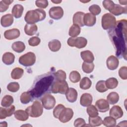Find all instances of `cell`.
<instances>
[{"label": "cell", "instance_id": "obj_1", "mask_svg": "<svg viewBox=\"0 0 127 127\" xmlns=\"http://www.w3.org/2000/svg\"><path fill=\"white\" fill-rule=\"evenodd\" d=\"M114 28H115V32L112 34L113 36L112 40L116 47L118 56L119 57L121 55L124 56V53L126 55L127 20L122 19L118 21Z\"/></svg>", "mask_w": 127, "mask_h": 127}, {"label": "cell", "instance_id": "obj_2", "mask_svg": "<svg viewBox=\"0 0 127 127\" xmlns=\"http://www.w3.org/2000/svg\"><path fill=\"white\" fill-rule=\"evenodd\" d=\"M46 16L45 11L40 8H37L28 11L25 14L24 19L27 24H35L38 21L44 20Z\"/></svg>", "mask_w": 127, "mask_h": 127}, {"label": "cell", "instance_id": "obj_3", "mask_svg": "<svg viewBox=\"0 0 127 127\" xmlns=\"http://www.w3.org/2000/svg\"><path fill=\"white\" fill-rule=\"evenodd\" d=\"M25 111L32 118H37L42 115L43 112V105L39 101H35L33 104L27 108Z\"/></svg>", "mask_w": 127, "mask_h": 127}, {"label": "cell", "instance_id": "obj_4", "mask_svg": "<svg viewBox=\"0 0 127 127\" xmlns=\"http://www.w3.org/2000/svg\"><path fill=\"white\" fill-rule=\"evenodd\" d=\"M116 23L117 22L115 17L111 13H105L102 17V27L105 30L114 28L116 26Z\"/></svg>", "mask_w": 127, "mask_h": 127}, {"label": "cell", "instance_id": "obj_5", "mask_svg": "<svg viewBox=\"0 0 127 127\" xmlns=\"http://www.w3.org/2000/svg\"><path fill=\"white\" fill-rule=\"evenodd\" d=\"M68 89V85L65 80H56L51 86V92L53 93H61L65 94Z\"/></svg>", "mask_w": 127, "mask_h": 127}, {"label": "cell", "instance_id": "obj_6", "mask_svg": "<svg viewBox=\"0 0 127 127\" xmlns=\"http://www.w3.org/2000/svg\"><path fill=\"white\" fill-rule=\"evenodd\" d=\"M19 63L25 66L33 65L36 62V56L32 52H28L19 58Z\"/></svg>", "mask_w": 127, "mask_h": 127}, {"label": "cell", "instance_id": "obj_7", "mask_svg": "<svg viewBox=\"0 0 127 127\" xmlns=\"http://www.w3.org/2000/svg\"><path fill=\"white\" fill-rule=\"evenodd\" d=\"M67 43L70 47H75L77 48L81 49L86 46L87 40L86 38L82 37H70L67 40Z\"/></svg>", "mask_w": 127, "mask_h": 127}, {"label": "cell", "instance_id": "obj_8", "mask_svg": "<svg viewBox=\"0 0 127 127\" xmlns=\"http://www.w3.org/2000/svg\"><path fill=\"white\" fill-rule=\"evenodd\" d=\"M43 107L47 110L53 109L56 104L55 97L50 94H46L41 99Z\"/></svg>", "mask_w": 127, "mask_h": 127}, {"label": "cell", "instance_id": "obj_9", "mask_svg": "<svg viewBox=\"0 0 127 127\" xmlns=\"http://www.w3.org/2000/svg\"><path fill=\"white\" fill-rule=\"evenodd\" d=\"M73 110L69 108H65L60 114L58 119L61 122L65 123L69 121L73 117Z\"/></svg>", "mask_w": 127, "mask_h": 127}, {"label": "cell", "instance_id": "obj_10", "mask_svg": "<svg viewBox=\"0 0 127 127\" xmlns=\"http://www.w3.org/2000/svg\"><path fill=\"white\" fill-rule=\"evenodd\" d=\"M49 14L52 19L59 20L63 16L64 10L61 6H54L50 9Z\"/></svg>", "mask_w": 127, "mask_h": 127}, {"label": "cell", "instance_id": "obj_11", "mask_svg": "<svg viewBox=\"0 0 127 127\" xmlns=\"http://www.w3.org/2000/svg\"><path fill=\"white\" fill-rule=\"evenodd\" d=\"M95 106L98 111L101 113H105L109 110V104L108 101L104 99L97 100L95 103Z\"/></svg>", "mask_w": 127, "mask_h": 127}, {"label": "cell", "instance_id": "obj_12", "mask_svg": "<svg viewBox=\"0 0 127 127\" xmlns=\"http://www.w3.org/2000/svg\"><path fill=\"white\" fill-rule=\"evenodd\" d=\"M15 111V106L11 105L8 107L0 108V119H4L7 117L11 116Z\"/></svg>", "mask_w": 127, "mask_h": 127}, {"label": "cell", "instance_id": "obj_13", "mask_svg": "<svg viewBox=\"0 0 127 127\" xmlns=\"http://www.w3.org/2000/svg\"><path fill=\"white\" fill-rule=\"evenodd\" d=\"M119 64L118 59L114 56H110L106 61L107 67L110 70H115L117 68Z\"/></svg>", "mask_w": 127, "mask_h": 127}, {"label": "cell", "instance_id": "obj_14", "mask_svg": "<svg viewBox=\"0 0 127 127\" xmlns=\"http://www.w3.org/2000/svg\"><path fill=\"white\" fill-rule=\"evenodd\" d=\"M20 33L18 29L14 28L6 30L4 33V36L5 39L11 40L18 38Z\"/></svg>", "mask_w": 127, "mask_h": 127}, {"label": "cell", "instance_id": "obj_15", "mask_svg": "<svg viewBox=\"0 0 127 127\" xmlns=\"http://www.w3.org/2000/svg\"><path fill=\"white\" fill-rule=\"evenodd\" d=\"M124 113L122 108L119 106H114L110 109L109 115L115 119L121 118L123 116Z\"/></svg>", "mask_w": 127, "mask_h": 127}, {"label": "cell", "instance_id": "obj_16", "mask_svg": "<svg viewBox=\"0 0 127 127\" xmlns=\"http://www.w3.org/2000/svg\"><path fill=\"white\" fill-rule=\"evenodd\" d=\"M84 13L81 11L76 12L73 16V23L78 25V26L82 27L84 25Z\"/></svg>", "mask_w": 127, "mask_h": 127}, {"label": "cell", "instance_id": "obj_17", "mask_svg": "<svg viewBox=\"0 0 127 127\" xmlns=\"http://www.w3.org/2000/svg\"><path fill=\"white\" fill-rule=\"evenodd\" d=\"M84 25L87 26H93L96 22V17L91 13H86L84 14Z\"/></svg>", "mask_w": 127, "mask_h": 127}, {"label": "cell", "instance_id": "obj_18", "mask_svg": "<svg viewBox=\"0 0 127 127\" xmlns=\"http://www.w3.org/2000/svg\"><path fill=\"white\" fill-rule=\"evenodd\" d=\"M92 100L93 98L92 95L89 93H85L81 95L80 99V103L83 107H88L91 104Z\"/></svg>", "mask_w": 127, "mask_h": 127}, {"label": "cell", "instance_id": "obj_19", "mask_svg": "<svg viewBox=\"0 0 127 127\" xmlns=\"http://www.w3.org/2000/svg\"><path fill=\"white\" fill-rule=\"evenodd\" d=\"M13 22V17L11 14H6L3 15L0 19V23L2 26L7 27L12 24Z\"/></svg>", "mask_w": 127, "mask_h": 127}, {"label": "cell", "instance_id": "obj_20", "mask_svg": "<svg viewBox=\"0 0 127 127\" xmlns=\"http://www.w3.org/2000/svg\"><path fill=\"white\" fill-rule=\"evenodd\" d=\"M65 96L68 101L70 103H73L77 100V92L74 88H69L65 93Z\"/></svg>", "mask_w": 127, "mask_h": 127}, {"label": "cell", "instance_id": "obj_21", "mask_svg": "<svg viewBox=\"0 0 127 127\" xmlns=\"http://www.w3.org/2000/svg\"><path fill=\"white\" fill-rule=\"evenodd\" d=\"M80 56L84 62L91 63H93L94 60V57L93 53L89 50L81 52L80 53Z\"/></svg>", "mask_w": 127, "mask_h": 127}, {"label": "cell", "instance_id": "obj_22", "mask_svg": "<svg viewBox=\"0 0 127 127\" xmlns=\"http://www.w3.org/2000/svg\"><path fill=\"white\" fill-rule=\"evenodd\" d=\"M109 11L113 14L116 16H118L123 13H127V7H124L119 4H115L113 8Z\"/></svg>", "mask_w": 127, "mask_h": 127}, {"label": "cell", "instance_id": "obj_23", "mask_svg": "<svg viewBox=\"0 0 127 127\" xmlns=\"http://www.w3.org/2000/svg\"><path fill=\"white\" fill-rule=\"evenodd\" d=\"M38 30V27L35 24H26L24 27V31L26 34L33 36L35 34Z\"/></svg>", "mask_w": 127, "mask_h": 127}, {"label": "cell", "instance_id": "obj_24", "mask_svg": "<svg viewBox=\"0 0 127 127\" xmlns=\"http://www.w3.org/2000/svg\"><path fill=\"white\" fill-rule=\"evenodd\" d=\"M14 117L17 120L21 121H25L29 118V114L26 111L22 110H18L14 113Z\"/></svg>", "mask_w": 127, "mask_h": 127}, {"label": "cell", "instance_id": "obj_25", "mask_svg": "<svg viewBox=\"0 0 127 127\" xmlns=\"http://www.w3.org/2000/svg\"><path fill=\"white\" fill-rule=\"evenodd\" d=\"M15 56L13 54L10 52L5 53L2 57L3 63L6 65H10L14 62Z\"/></svg>", "mask_w": 127, "mask_h": 127}, {"label": "cell", "instance_id": "obj_26", "mask_svg": "<svg viewBox=\"0 0 127 127\" xmlns=\"http://www.w3.org/2000/svg\"><path fill=\"white\" fill-rule=\"evenodd\" d=\"M24 8L21 4H15L13 6L12 9V14L13 16L16 18H19L21 17Z\"/></svg>", "mask_w": 127, "mask_h": 127}, {"label": "cell", "instance_id": "obj_27", "mask_svg": "<svg viewBox=\"0 0 127 127\" xmlns=\"http://www.w3.org/2000/svg\"><path fill=\"white\" fill-rule=\"evenodd\" d=\"M48 47L51 51L56 52L61 49V43L58 40L54 39L49 42Z\"/></svg>", "mask_w": 127, "mask_h": 127}, {"label": "cell", "instance_id": "obj_28", "mask_svg": "<svg viewBox=\"0 0 127 127\" xmlns=\"http://www.w3.org/2000/svg\"><path fill=\"white\" fill-rule=\"evenodd\" d=\"M12 50L18 53L23 52L25 49V45L21 41H16L14 42L12 45Z\"/></svg>", "mask_w": 127, "mask_h": 127}, {"label": "cell", "instance_id": "obj_29", "mask_svg": "<svg viewBox=\"0 0 127 127\" xmlns=\"http://www.w3.org/2000/svg\"><path fill=\"white\" fill-rule=\"evenodd\" d=\"M107 101L109 103L112 105L118 103L119 100V95L115 92H112L110 93L107 97Z\"/></svg>", "mask_w": 127, "mask_h": 127}, {"label": "cell", "instance_id": "obj_30", "mask_svg": "<svg viewBox=\"0 0 127 127\" xmlns=\"http://www.w3.org/2000/svg\"><path fill=\"white\" fill-rule=\"evenodd\" d=\"M103 120L98 116L94 117H89V125L91 127H97L102 124Z\"/></svg>", "mask_w": 127, "mask_h": 127}, {"label": "cell", "instance_id": "obj_31", "mask_svg": "<svg viewBox=\"0 0 127 127\" xmlns=\"http://www.w3.org/2000/svg\"><path fill=\"white\" fill-rule=\"evenodd\" d=\"M24 70L22 68L20 67L14 68L11 72V77L13 79H20L23 75Z\"/></svg>", "mask_w": 127, "mask_h": 127}, {"label": "cell", "instance_id": "obj_32", "mask_svg": "<svg viewBox=\"0 0 127 127\" xmlns=\"http://www.w3.org/2000/svg\"><path fill=\"white\" fill-rule=\"evenodd\" d=\"M105 84L108 89H114L117 87L118 81L116 78L111 77L105 81Z\"/></svg>", "mask_w": 127, "mask_h": 127}, {"label": "cell", "instance_id": "obj_33", "mask_svg": "<svg viewBox=\"0 0 127 127\" xmlns=\"http://www.w3.org/2000/svg\"><path fill=\"white\" fill-rule=\"evenodd\" d=\"M92 85V82L91 80L87 77H83L80 82V87L83 90H86L90 88Z\"/></svg>", "mask_w": 127, "mask_h": 127}, {"label": "cell", "instance_id": "obj_34", "mask_svg": "<svg viewBox=\"0 0 127 127\" xmlns=\"http://www.w3.org/2000/svg\"><path fill=\"white\" fill-rule=\"evenodd\" d=\"M32 93L31 91L24 92L20 96V101L22 104H26L30 102L32 99Z\"/></svg>", "mask_w": 127, "mask_h": 127}, {"label": "cell", "instance_id": "obj_35", "mask_svg": "<svg viewBox=\"0 0 127 127\" xmlns=\"http://www.w3.org/2000/svg\"><path fill=\"white\" fill-rule=\"evenodd\" d=\"M81 29L79 26L77 25L73 24L69 28V35L71 37H76L80 33Z\"/></svg>", "mask_w": 127, "mask_h": 127}, {"label": "cell", "instance_id": "obj_36", "mask_svg": "<svg viewBox=\"0 0 127 127\" xmlns=\"http://www.w3.org/2000/svg\"><path fill=\"white\" fill-rule=\"evenodd\" d=\"M13 102V97L9 95H6L4 96L1 100V105L4 107H8L10 106Z\"/></svg>", "mask_w": 127, "mask_h": 127}, {"label": "cell", "instance_id": "obj_37", "mask_svg": "<svg viewBox=\"0 0 127 127\" xmlns=\"http://www.w3.org/2000/svg\"><path fill=\"white\" fill-rule=\"evenodd\" d=\"M102 124L105 126L107 127H113L116 126V120L115 119L111 116L106 117L103 121Z\"/></svg>", "mask_w": 127, "mask_h": 127}, {"label": "cell", "instance_id": "obj_38", "mask_svg": "<svg viewBox=\"0 0 127 127\" xmlns=\"http://www.w3.org/2000/svg\"><path fill=\"white\" fill-rule=\"evenodd\" d=\"M94 68V64L93 63H89L86 62H83L82 65V70L86 73H89L93 71Z\"/></svg>", "mask_w": 127, "mask_h": 127}, {"label": "cell", "instance_id": "obj_39", "mask_svg": "<svg viewBox=\"0 0 127 127\" xmlns=\"http://www.w3.org/2000/svg\"><path fill=\"white\" fill-rule=\"evenodd\" d=\"M69 78L71 82L73 83H77L80 80L81 76L78 71L73 70L70 73Z\"/></svg>", "mask_w": 127, "mask_h": 127}, {"label": "cell", "instance_id": "obj_40", "mask_svg": "<svg viewBox=\"0 0 127 127\" xmlns=\"http://www.w3.org/2000/svg\"><path fill=\"white\" fill-rule=\"evenodd\" d=\"M96 89L99 92L103 93L106 92L108 89L105 84V81L100 80L97 82L96 85Z\"/></svg>", "mask_w": 127, "mask_h": 127}, {"label": "cell", "instance_id": "obj_41", "mask_svg": "<svg viewBox=\"0 0 127 127\" xmlns=\"http://www.w3.org/2000/svg\"><path fill=\"white\" fill-rule=\"evenodd\" d=\"M86 111L89 116L90 117H94L98 115V112L97 108L92 105L88 106L86 109Z\"/></svg>", "mask_w": 127, "mask_h": 127}, {"label": "cell", "instance_id": "obj_42", "mask_svg": "<svg viewBox=\"0 0 127 127\" xmlns=\"http://www.w3.org/2000/svg\"><path fill=\"white\" fill-rule=\"evenodd\" d=\"M13 0H2L0 1V11L3 12L5 11L9 7V5L10 4Z\"/></svg>", "mask_w": 127, "mask_h": 127}, {"label": "cell", "instance_id": "obj_43", "mask_svg": "<svg viewBox=\"0 0 127 127\" xmlns=\"http://www.w3.org/2000/svg\"><path fill=\"white\" fill-rule=\"evenodd\" d=\"M20 86L18 82H10L7 86V89L11 92H16L19 89Z\"/></svg>", "mask_w": 127, "mask_h": 127}, {"label": "cell", "instance_id": "obj_44", "mask_svg": "<svg viewBox=\"0 0 127 127\" xmlns=\"http://www.w3.org/2000/svg\"><path fill=\"white\" fill-rule=\"evenodd\" d=\"M55 76L56 77L57 80H59V81L65 80L66 77V75L65 71L61 69L58 70L55 73Z\"/></svg>", "mask_w": 127, "mask_h": 127}, {"label": "cell", "instance_id": "obj_45", "mask_svg": "<svg viewBox=\"0 0 127 127\" xmlns=\"http://www.w3.org/2000/svg\"><path fill=\"white\" fill-rule=\"evenodd\" d=\"M65 108V107L62 104L58 105L53 110V115L55 118L58 119L59 116L63 110Z\"/></svg>", "mask_w": 127, "mask_h": 127}, {"label": "cell", "instance_id": "obj_46", "mask_svg": "<svg viewBox=\"0 0 127 127\" xmlns=\"http://www.w3.org/2000/svg\"><path fill=\"white\" fill-rule=\"evenodd\" d=\"M89 10L91 13L94 15H97L100 13L101 9L100 7L97 4H93L90 6L89 7Z\"/></svg>", "mask_w": 127, "mask_h": 127}, {"label": "cell", "instance_id": "obj_47", "mask_svg": "<svg viewBox=\"0 0 127 127\" xmlns=\"http://www.w3.org/2000/svg\"><path fill=\"white\" fill-rule=\"evenodd\" d=\"M41 42V39L36 36L32 37L28 40L29 45L31 46L34 47L38 46Z\"/></svg>", "mask_w": 127, "mask_h": 127}, {"label": "cell", "instance_id": "obj_48", "mask_svg": "<svg viewBox=\"0 0 127 127\" xmlns=\"http://www.w3.org/2000/svg\"><path fill=\"white\" fill-rule=\"evenodd\" d=\"M114 5L115 3L112 0H105L103 1V6L106 9L109 11L111 10L113 8Z\"/></svg>", "mask_w": 127, "mask_h": 127}, {"label": "cell", "instance_id": "obj_49", "mask_svg": "<svg viewBox=\"0 0 127 127\" xmlns=\"http://www.w3.org/2000/svg\"><path fill=\"white\" fill-rule=\"evenodd\" d=\"M127 66H122L121 67L119 70V75L120 77L126 80L127 79Z\"/></svg>", "mask_w": 127, "mask_h": 127}, {"label": "cell", "instance_id": "obj_50", "mask_svg": "<svg viewBox=\"0 0 127 127\" xmlns=\"http://www.w3.org/2000/svg\"><path fill=\"white\" fill-rule=\"evenodd\" d=\"M36 5L41 8H46L48 5V1L46 0H38L35 1Z\"/></svg>", "mask_w": 127, "mask_h": 127}, {"label": "cell", "instance_id": "obj_51", "mask_svg": "<svg viewBox=\"0 0 127 127\" xmlns=\"http://www.w3.org/2000/svg\"><path fill=\"white\" fill-rule=\"evenodd\" d=\"M74 126L76 127H84L86 126V123L84 119L82 118H77L74 122Z\"/></svg>", "mask_w": 127, "mask_h": 127}, {"label": "cell", "instance_id": "obj_52", "mask_svg": "<svg viewBox=\"0 0 127 127\" xmlns=\"http://www.w3.org/2000/svg\"><path fill=\"white\" fill-rule=\"evenodd\" d=\"M7 124L6 122H1L0 124V127H7Z\"/></svg>", "mask_w": 127, "mask_h": 127}, {"label": "cell", "instance_id": "obj_53", "mask_svg": "<svg viewBox=\"0 0 127 127\" xmlns=\"http://www.w3.org/2000/svg\"><path fill=\"white\" fill-rule=\"evenodd\" d=\"M119 2L122 5H126L127 1L125 0V1H122V0H119Z\"/></svg>", "mask_w": 127, "mask_h": 127}, {"label": "cell", "instance_id": "obj_54", "mask_svg": "<svg viewBox=\"0 0 127 127\" xmlns=\"http://www.w3.org/2000/svg\"><path fill=\"white\" fill-rule=\"evenodd\" d=\"M52 2L54 3H60L62 2V0H52Z\"/></svg>", "mask_w": 127, "mask_h": 127}]
</instances>
